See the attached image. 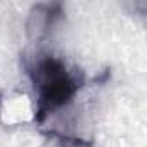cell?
<instances>
[{"label": "cell", "instance_id": "6da1fadb", "mask_svg": "<svg viewBox=\"0 0 147 147\" xmlns=\"http://www.w3.org/2000/svg\"><path fill=\"white\" fill-rule=\"evenodd\" d=\"M57 23V12L55 5L49 4H38L33 5L26 16L24 21V33L33 43H42L55 28Z\"/></svg>", "mask_w": 147, "mask_h": 147}]
</instances>
